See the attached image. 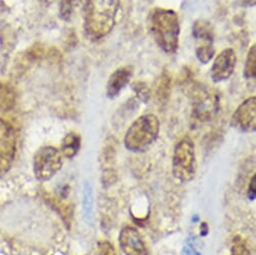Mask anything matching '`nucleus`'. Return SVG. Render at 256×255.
I'll return each mask as SVG.
<instances>
[{
  "label": "nucleus",
  "mask_w": 256,
  "mask_h": 255,
  "mask_svg": "<svg viewBox=\"0 0 256 255\" xmlns=\"http://www.w3.org/2000/svg\"><path fill=\"white\" fill-rule=\"evenodd\" d=\"M120 0H86L84 32L90 40L106 36L114 28Z\"/></svg>",
  "instance_id": "1"
},
{
  "label": "nucleus",
  "mask_w": 256,
  "mask_h": 255,
  "mask_svg": "<svg viewBox=\"0 0 256 255\" xmlns=\"http://www.w3.org/2000/svg\"><path fill=\"white\" fill-rule=\"evenodd\" d=\"M150 30L155 42L167 54H174L179 48L180 24L178 14L171 10L155 8L149 18Z\"/></svg>",
  "instance_id": "2"
},
{
  "label": "nucleus",
  "mask_w": 256,
  "mask_h": 255,
  "mask_svg": "<svg viewBox=\"0 0 256 255\" xmlns=\"http://www.w3.org/2000/svg\"><path fill=\"white\" fill-rule=\"evenodd\" d=\"M160 122L156 114H146L139 116L128 129L124 136L126 148L135 153L147 151L157 140Z\"/></svg>",
  "instance_id": "3"
},
{
  "label": "nucleus",
  "mask_w": 256,
  "mask_h": 255,
  "mask_svg": "<svg viewBox=\"0 0 256 255\" xmlns=\"http://www.w3.org/2000/svg\"><path fill=\"white\" fill-rule=\"evenodd\" d=\"M173 174L181 182H190L196 174L195 146L189 137L183 138L175 147Z\"/></svg>",
  "instance_id": "4"
},
{
  "label": "nucleus",
  "mask_w": 256,
  "mask_h": 255,
  "mask_svg": "<svg viewBox=\"0 0 256 255\" xmlns=\"http://www.w3.org/2000/svg\"><path fill=\"white\" fill-rule=\"evenodd\" d=\"M62 167L60 152L50 146L40 148L34 158V171L40 181L52 179Z\"/></svg>",
  "instance_id": "5"
},
{
  "label": "nucleus",
  "mask_w": 256,
  "mask_h": 255,
  "mask_svg": "<svg viewBox=\"0 0 256 255\" xmlns=\"http://www.w3.org/2000/svg\"><path fill=\"white\" fill-rule=\"evenodd\" d=\"M193 116L200 122L210 120L219 110V96L203 86H196L192 90Z\"/></svg>",
  "instance_id": "6"
},
{
  "label": "nucleus",
  "mask_w": 256,
  "mask_h": 255,
  "mask_svg": "<svg viewBox=\"0 0 256 255\" xmlns=\"http://www.w3.org/2000/svg\"><path fill=\"white\" fill-rule=\"evenodd\" d=\"M16 153V136L12 126L0 118V177L10 169Z\"/></svg>",
  "instance_id": "7"
},
{
  "label": "nucleus",
  "mask_w": 256,
  "mask_h": 255,
  "mask_svg": "<svg viewBox=\"0 0 256 255\" xmlns=\"http://www.w3.org/2000/svg\"><path fill=\"white\" fill-rule=\"evenodd\" d=\"M231 124L235 129L251 133L256 130V98L251 96L245 100L234 112Z\"/></svg>",
  "instance_id": "8"
},
{
  "label": "nucleus",
  "mask_w": 256,
  "mask_h": 255,
  "mask_svg": "<svg viewBox=\"0 0 256 255\" xmlns=\"http://www.w3.org/2000/svg\"><path fill=\"white\" fill-rule=\"evenodd\" d=\"M237 62L236 52L233 48L223 50L214 60L210 70V76L214 82L228 80L234 72Z\"/></svg>",
  "instance_id": "9"
},
{
  "label": "nucleus",
  "mask_w": 256,
  "mask_h": 255,
  "mask_svg": "<svg viewBox=\"0 0 256 255\" xmlns=\"http://www.w3.org/2000/svg\"><path fill=\"white\" fill-rule=\"evenodd\" d=\"M118 242L124 255H148L147 247L140 233L134 227H124L120 230Z\"/></svg>",
  "instance_id": "10"
},
{
  "label": "nucleus",
  "mask_w": 256,
  "mask_h": 255,
  "mask_svg": "<svg viewBox=\"0 0 256 255\" xmlns=\"http://www.w3.org/2000/svg\"><path fill=\"white\" fill-rule=\"evenodd\" d=\"M193 36L196 40V54L208 56L215 52L213 46L214 32L211 24L205 20L195 22L193 26Z\"/></svg>",
  "instance_id": "11"
},
{
  "label": "nucleus",
  "mask_w": 256,
  "mask_h": 255,
  "mask_svg": "<svg viewBox=\"0 0 256 255\" xmlns=\"http://www.w3.org/2000/svg\"><path fill=\"white\" fill-rule=\"evenodd\" d=\"M133 76V68L126 66L116 70L108 78L106 86V92L108 98H114L120 92L130 84Z\"/></svg>",
  "instance_id": "12"
},
{
  "label": "nucleus",
  "mask_w": 256,
  "mask_h": 255,
  "mask_svg": "<svg viewBox=\"0 0 256 255\" xmlns=\"http://www.w3.org/2000/svg\"><path fill=\"white\" fill-rule=\"evenodd\" d=\"M80 136L76 133H68L62 140V153L66 158H74L80 149Z\"/></svg>",
  "instance_id": "13"
},
{
  "label": "nucleus",
  "mask_w": 256,
  "mask_h": 255,
  "mask_svg": "<svg viewBox=\"0 0 256 255\" xmlns=\"http://www.w3.org/2000/svg\"><path fill=\"white\" fill-rule=\"evenodd\" d=\"M82 205H84V215L88 223H90L92 220V188L88 182H86L84 186V196H82Z\"/></svg>",
  "instance_id": "14"
},
{
  "label": "nucleus",
  "mask_w": 256,
  "mask_h": 255,
  "mask_svg": "<svg viewBox=\"0 0 256 255\" xmlns=\"http://www.w3.org/2000/svg\"><path fill=\"white\" fill-rule=\"evenodd\" d=\"M243 76L246 80H254L256 78V46L253 44L245 60Z\"/></svg>",
  "instance_id": "15"
},
{
  "label": "nucleus",
  "mask_w": 256,
  "mask_h": 255,
  "mask_svg": "<svg viewBox=\"0 0 256 255\" xmlns=\"http://www.w3.org/2000/svg\"><path fill=\"white\" fill-rule=\"evenodd\" d=\"M14 104V94L8 88H0V110L12 108Z\"/></svg>",
  "instance_id": "16"
},
{
  "label": "nucleus",
  "mask_w": 256,
  "mask_h": 255,
  "mask_svg": "<svg viewBox=\"0 0 256 255\" xmlns=\"http://www.w3.org/2000/svg\"><path fill=\"white\" fill-rule=\"evenodd\" d=\"M76 0H60V18L64 20H70L72 14L74 12V8Z\"/></svg>",
  "instance_id": "17"
},
{
  "label": "nucleus",
  "mask_w": 256,
  "mask_h": 255,
  "mask_svg": "<svg viewBox=\"0 0 256 255\" xmlns=\"http://www.w3.org/2000/svg\"><path fill=\"white\" fill-rule=\"evenodd\" d=\"M171 90V80L167 74H164L159 82L158 88H157V96L160 102H163L169 98Z\"/></svg>",
  "instance_id": "18"
},
{
  "label": "nucleus",
  "mask_w": 256,
  "mask_h": 255,
  "mask_svg": "<svg viewBox=\"0 0 256 255\" xmlns=\"http://www.w3.org/2000/svg\"><path fill=\"white\" fill-rule=\"evenodd\" d=\"M132 88L141 100H143L144 102H148V100L151 96V90L146 84L141 82H136L132 84Z\"/></svg>",
  "instance_id": "19"
},
{
  "label": "nucleus",
  "mask_w": 256,
  "mask_h": 255,
  "mask_svg": "<svg viewBox=\"0 0 256 255\" xmlns=\"http://www.w3.org/2000/svg\"><path fill=\"white\" fill-rule=\"evenodd\" d=\"M230 255H251V253L245 243L242 241V239L236 237L235 240H233Z\"/></svg>",
  "instance_id": "20"
},
{
  "label": "nucleus",
  "mask_w": 256,
  "mask_h": 255,
  "mask_svg": "<svg viewBox=\"0 0 256 255\" xmlns=\"http://www.w3.org/2000/svg\"><path fill=\"white\" fill-rule=\"evenodd\" d=\"M100 255H116V250L110 242L104 240L98 243Z\"/></svg>",
  "instance_id": "21"
},
{
  "label": "nucleus",
  "mask_w": 256,
  "mask_h": 255,
  "mask_svg": "<svg viewBox=\"0 0 256 255\" xmlns=\"http://www.w3.org/2000/svg\"><path fill=\"white\" fill-rule=\"evenodd\" d=\"M183 254H184V255H201V254L197 251V249H196L194 243L192 242V240H190V239L187 241V243H186L185 246H184Z\"/></svg>",
  "instance_id": "22"
},
{
  "label": "nucleus",
  "mask_w": 256,
  "mask_h": 255,
  "mask_svg": "<svg viewBox=\"0 0 256 255\" xmlns=\"http://www.w3.org/2000/svg\"><path fill=\"white\" fill-rule=\"evenodd\" d=\"M255 180H256V177L255 175L251 178V181H250V185H249V189H248V198L250 200H254L255 199V195H256V189H255Z\"/></svg>",
  "instance_id": "23"
},
{
  "label": "nucleus",
  "mask_w": 256,
  "mask_h": 255,
  "mask_svg": "<svg viewBox=\"0 0 256 255\" xmlns=\"http://www.w3.org/2000/svg\"><path fill=\"white\" fill-rule=\"evenodd\" d=\"M238 4L243 8H254L256 0H237Z\"/></svg>",
  "instance_id": "24"
}]
</instances>
